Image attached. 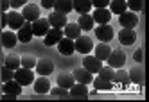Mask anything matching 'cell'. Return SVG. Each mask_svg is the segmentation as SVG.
I'll return each mask as SVG.
<instances>
[{"label": "cell", "mask_w": 149, "mask_h": 102, "mask_svg": "<svg viewBox=\"0 0 149 102\" xmlns=\"http://www.w3.org/2000/svg\"><path fill=\"white\" fill-rule=\"evenodd\" d=\"M16 83L20 86H29V84H33V81H34V74H33V70L31 68H24V66H20L15 70V77H13Z\"/></svg>", "instance_id": "cell-1"}, {"label": "cell", "mask_w": 149, "mask_h": 102, "mask_svg": "<svg viewBox=\"0 0 149 102\" xmlns=\"http://www.w3.org/2000/svg\"><path fill=\"white\" fill-rule=\"evenodd\" d=\"M74 47H76L77 52H81V54L86 56V54H90V52H92V48H93V41H92V38H90V36L81 34L79 38L74 39Z\"/></svg>", "instance_id": "cell-2"}, {"label": "cell", "mask_w": 149, "mask_h": 102, "mask_svg": "<svg viewBox=\"0 0 149 102\" xmlns=\"http://www.w3.org/2000/svg\"><path fill=\"white\" fill-rule=\"evenodd\" d=\"M106 61H108V65L111 68H122L124 63H126V52H124V50H120V48L111 50Z\"/></svg>", "instance_id": "cell-3"}, {"label": "cell", "mask_w": 149, "mask_h": 102, "mask_svg": "<svg viewBox=\"0 0 149 102\" xmlns=\"http://www.w3.org/2000/svg\"><path fill=\"white\" fill-rule=\"evenodd\" d=\"M119 23L122 25V29H135V25L138 23V16L133 11H124L122 14H119Z\"/></svg>", "instance_id": "cell-4"}, {"label": "cell", "mask_w": 149, "mask_h": 102, "mask_svg": "<svg viewBox=\"0 0 149 102\" xmlns=\"http://www.w3.org/2000/svg\"><path fill=\"white\" fill-rule=\"evenodd\" d=\"M95 36H97L102 43H108L113 38V27L108 25V23H101L99 27H95Z\"/></svg>", "instance_id": "cell-5"}, {"label": "cell", "mask_w": 149, "mask_h": 102, "mask_svg": "<svg viewBox=\"0 0 149 102\" xmlns=\"http://www.w3.org/2000/svg\"><path fill=\"white\" fill-rule=\"evenodd\" d=\"M6 16H7V25L11 29H15V30H18L25 23V18L22 16V13H18V11H9V13H6Z\"/></svg>", "instance_id": "cell-6"}, {"label": "cell", "mask_w": 149, "mask_h": 102, "mask_svg": "<svg viewBox=\"0 0 149 102\" xmlns=\"http://www.w3.org/2000/svg\"><path fill=\"white\" fill-rule=\"evenodd\" d=\"M31 23H33V36H45L47 30L50 29L47 18H36L34 22H31Z\"/></svg>", "instance_id": "cell-7"}, {"label": "cell", "mask_w": 149, "mask_h": 102, "mask_svg": "<svg viewBox=\"0 0 149 102\" xmlns=\"http://www.w3.org/2000/svg\"><path fill=\"white\" fill-rule=\"evenodd\" d=\"M101 66H102V61L97 59L95 56H88L86 54V57L83 59V68H86L90 74H97Z\"/></svg>", "instance_id": "cell-8"}, {"label": "cell", "mask_w": 149, "mask_h": 102, "mask_svg": "<svg viewBox=\"0 0 149 102\" xmlns=\"http://www.w3.org/2000/svg\"><path fill=\"white\" fill-rule=\"evenodd\" d=\"M49 25L50 27H56V29H63L68 22H67V14H63V13H58V11H52L49 14Z\"/></svg>", "instance_id": "cell-9"}, {"label": "cell", "mask_w": 149, "mask_h": 102, "mask_svg": "<svg viewBox=\"0 0 149 102\" xmlns=\"http://www.w3.org/2000/svg\"><path fill=\"white\" fill-rule=\"evenodd\" d=\"M111 83H113V84H119V86H122V88H127V86H130V75H127L126 70L115 68L113 77H111Z\"/></svg>", "instance_id": "cell-10"}, {"label": "cell", "mask_w": 149, "mask_h": 102, "mask_svg": "<svg viewBox=\"0 0 149 102\" xmlns=\"http://www.w3.org/2000/svg\"><path fill=\"white\" fill-rule=\"evenodd\" d=\"M43 38H45V45H47V47L58 45V41L63 38V30H61V29H56V27H50Z\"/></svg>", "instance_id": "cell-11"}, {"label": "cell", "mask_w": 149, "mask_h": 102, "mask_svg": "<svg viewBox=\"0 0 149 102\" xmlns=\"http://www.w3.org/2000/svg\"><path fill=\"white\" fill-rule=\"evenodd\" d=\"M16 38H18V41H22V43H29L31 39H33V23H31V22H25L22 27L18 29Z\"/></svg>", "instance_id": "cell-12"}, {"label": "cell", "mask_w": 149, "mask_h": 102, "mask_svg": "<svg viewBox=\"0 0 149 102\" xmlns=\"http://www.w3.org/2000/svg\"><path fill=\"white\" fill-rule=\"evenodd\" d=\"M74 81L76 83H81V84H90L92 83V79H93V74H90L86 68H77V70H74Z\"/></svg>", "instance_id": "cell-13"}, {"label": "cell", "mask_w": 149, "mask_h": 102, "mask_svg": "<svg viewBox=\"0 0 149 102\" xmlns=\"http://www.w3.org/2000/svg\"><path fill=\"white\" fill-rule=\"evenodd\" d=\"M22 16L25 18V22H34L36 18H40V7L36 4H25Z\"/></svg>", "instance_id": "cell-14"}, {"label": "cell", "mask_w": 149, "mask_h": 102, "mask_svg": "<svg viewBox=\"0 0 149 102\" xmlns=\"http://www.w3.org/2000/svg\"><path fill=\"white\" fill-rule=\"evenodd\" d=\"M58 50H59V54H63V56H72L74 50H76V47H74V39L61 38L58 41Z\"/></svg>", "instance_id": "cell-15"}, {"label": "cell", "mask_w": 149, "mask_h": 102, "mask_svg": "<svg viewBox=\"0 0 149 102\" xmlns=\"http://www.w3.org/2000/svg\"><path fill=\"white\" fill-rule=\"evenodd\" d=\"M92 18H93V22L99 23V25L101 23H108L110 18H111V13H110L108 7H101V9H95V11H93Z\"/></svg>", "instance_id": "cell-16"}, {"label": "cell", "mask_w": 149, "mask_h": 102, "mask_svg": "<svg viewBox=\"0 0 149 102\" xmlns=\"http://www.w3.org/2000/svg\"><path fill=\"white\" fill-rule=\"evenodd\" d=\"M36 72L40 75H49L54 72V63H52V59H40L36 61Z\"/></svg>", "instance_id": "cell-17"}, {"label": "cell", "mask_w": 149, "mask_h": 102, "mask_svg": "<svg viewBox=\"0 0 149 102\" xmlns=\"http://www.w3.org/2000/svg\"><path fill=\"white\" fill-rule=\"evenodd\" d=\"M34 83V91L36 93H49V90H50V81L47 79V75H40L36 81H33Z\"/></svg>", "instance_id": "cell-18"}, {"label": "cell", "mask_w": 149, "mask_h": 102, "mask_svg": "<svg viewBox=\"0 0 149 102\" xmlns=\"http://www.w3.org/2000/svg\"><path fill=\"white\" fill-rule=\"evenodd\" d=\"M135 39H136V32L133 29H122L119 32V41L122 45H133Z\"/></svg>", "instance_id": "cell-19"}, {"label": "cell", "mask_w": 149, "mask_h": 102, "mask_svg": "<svg viewBox=\"0 0 149 102\" xmlns=\"http://www.w3.org/2000/svg\"><path fill=\"white\" fill-rule=\"evenodd\" d=\"M4 93L6 95H15V97H18L20 93H22V86H20L15 79H11V81H6L4 83Z\"/></svg>", "instance_id": "cell-20"}, {"label": "cell", "mask_w": 149, "mask_h": 102, "mask_svg": "<svg viewBox=\"0 0 149 102\" xmlns=\"http://www.w3.org/2000/svg\"><path fill=\"white\" fill-rule=\"evenodd\" d=\"M70 91V97H88L90 93H88V88H86V84H81V83H74L70 88H68Z\"/></svg>", "instance_id": "cell-21"}, {"label": "cell", "mask_w": 149, "mask_h": 102, "mask_svg": "<svg viewBox=\"0 0 149 102\" xmlns=\"http://www.w3.org/2000/svg\"><path fill=\"white\" fill-rule=\"evenodd\" d=\"M63 36L65 38H70V39H76L81 36V27L77 23H67L63 27Z\"/></svg>", "instance_id": "cell-22"}, {"label": "cell", "mask_w": 149, "mask_h": 102, "mask_svg": "<svg viewBox=\"0 0 149 102\" xmlns=\"http://www.w3.org/2000/svg\"><path fill=\"white\" fill-rule=\"evenodd\" d=\"M72 9H76L79 14L90 13V9H92V0H72Z\"/></svg>", "instance_id": "cell-23"}, {"label": "cell", "mask_w": 149, "mask_h": 102, "mask_svg": "<svg viewBox=\"0 0 149 102\" xmlns=\"http://www.w3.org/2000/svg\"><path fill=\"white\" fill-rule=\"evenodd\" d=\"M127 75H130V83H135V84H142L144 83V68L142 66H133L130 72H127Z\"/></svg>", "instance_id": "cell-24"}, {"label": "cell", "mask_w": 149, "mask_h": 102, "mask_svg": "<svg viewBox=\"0 0 149 102\" xmlns=\"http://www.w3.org/2000/svg\"><path fill=\"white\" fill-rule=\"evenodd\" d=\"M77 25L81 27V30H92V29H93V25H95V22H93V18H92V14H90V13H84V14H81V16H79Z\"/></svg>", "instance_id": "cell-25"}, {"label": "cell", "mask_w": 149, "mask_h": 102, "mask_svg": "<svg viewBox=\"0 0 149 102\" xmlns=\"http://www.w3.org/2000/svg\"><path fill=\"white\" fill-rule=\"evenodd\" d=\"M16 43H18V38L13 30H4L2 32V45L7 47V48H13Z\"/></svg>", "instance_id": "cell-26"}, {"label": "cell", "mask_w": 149, "mask_h": 102, "mask_svg": "<svg viewBox=\"0 0 149 102\" xmlns=\"http://www.w3.org/2000/svg\"><path fill=\"white\" fill-rule=\"evenodd\" d=\"M54 11L58 13H63V14H68L72 11V0H56L54 2Z\"/></svg>", "instance_id": "cell-27"}, {"label": "cell", "mask_w": 149, "mask_h": 102, "mask_svg": "<svg viewBox=\"0 0 149 102\" xmlns=\"http://www.w3.org/2000/svg\"><path fill=\"white\" fill-rule=\"evenodd\" d=\"M124 11H127L126 0H110V13H113V14H122Z\"/></svg>", "instance_id": "cell-28"}, {"label": "cell", "mask_w": 149, "mask_h": 102, "mask_svg": "<svg viewBox=\"0 0 149 102\" xmlns=\"http://www.w3.org/2000/svg\"><path fill=\"white\" fill-rule=\"evenodd\" d=\"M110 52H111V47H110V45H106V43H102V41H101V45L95 47V57L101 59V61L108 59Z\"/></svg>", "instance_id": "cell-29"}, {"label": "cell", "mask_w": 149, "mask_h": 102, "mask_svg": "<svg viewBox=\"0 0 149 102\" xmlns=\"http://www.w3.org/2000/svg\"><path fill=\"white\" fill-rule=\"evenodd\" d=\"M92 83H93V88L99 90V91H102V90H113V83H111V81H106L102 77L92 79Z\"/></svg>", "instance_id": "cell-30"}, {"label": "cell", "mask_w": 149, "mask_h": 102, "mask_svg": "<svg viewBox=\"0 0 149 102\" xmlns=\"http://www.w3.org/2000/svg\"><path fill=\"white\" fill-rule=\"evenodd\" d=\"M76 81H74V75L72 74H59L58 75V86H61V88H65V90H68Z\"/></svg>", "instance_id": "cell-31"}, {"label": "cell", "mask_w": 149, "mask_h": 102, "mask_svg": "<svg viewBox=\"0 0 149 102\" xmlns=\"http://www.w3.org/2000/svg\"><path fill=\"white\" fill-rule=\"evenodd\" d=\"M4 66L11 68V70L20 68V56H18V54H7V56H6V65H4Z\"/></svg>", "instance_id": "cell-32"}, {"label": "cell", "mask_w": 149, "mask_h": 102, "mask_svg": "<svg viewBox=\"0 0 149 102\" xmlns=\"http://www.w3.org/2000/svg\"><path fill=\"white\" fill-rule=\"evenodd\" d=\"M20 66H24V68H31L33 70L36 66V57L34 56H31V54H25L20 57Z\"/></svg>", "instance_id": "cell-33"}, {"label": "cell", "mask_w": 149, "mask_h": 102, "mask_svg": "<svg viewBox=\"0 0 149 102\" xmlns=\"http://www.w3.org/2000/svg\"><path fill=\"white\" fill-rule=\"evenodd\" d=\"M126 6H127L130 11L138 13V11H142V9H144V0H126Z\"/></svg>", "instance_id": "cell-34"}, {"label": "cell", "mask_w": 149, "mask_h": 102, "mask_svg": "<svg viewBox=\"0 0 149 102\" xmlns=\"http://www.w3.org/2000/svg\"><path fill=\"white\" fill-rule=\"evenodd\" d=\"M113 72H115V68H111V66L108 65V66H101L97 74H99V77H102V79H106V81H111Z\"/></svg>", "instance_id": "cell-35"}, {"label": "cell", "mask_w": 149, "mask_h": 102, "mask_svg": "<svg viewBox=\"0 0 149 102\" xmlns=\"http://www.w3.org/2000/svg\"><path fill=\"white\" fill-rule=\"evenodd\" d=\"M50 93H52V97H70V93L65 90V88H61V86H58V88H52V90H49Z\"/></svg>", "instance_id": "cell-36"}, {"label": "cell", "mask_w": 149, "mask_h": 102, "mask_svg": "<svg viewBox=\"0 0 149 102\" xmlns=\"http://www.w3.org/2000/svg\"><path fill=\"white\" fill-rule=\"evenodd\" d=\"M13 77H15V70L7 68V66H4V68H2V81L6 83V81H11Z\"/></svg>", "instance_id": "cell-37"}, {"label": "cell", "mask_w": 149, "mask_h": 102, "mask_svg": "<svg viewBox=\"0 0 149 102\" xmlns=\"http://www.w3.org/2000/svg\"><path fill=\"white\" fill-rule=\"evenodd\" d=\"M92 6L95 9H101V7H108L110 6V0H92Z\"/></svg>", "instance_id": "cell-38"}, {"label": "cell", "mask_w": 149, "mask_h": 102, "mask_svg": "<svg viewBox=\"0 0 149 102\" xmlns=\"http://www.w3.org/2000/svg\"><path fill=\"white\" fill-rule=\"evenodd\" d=\"M27 2L29 0H9V6H11L13 9H18V7H24Z\"/></svg>", "instance_id": "cell-39"}, {"label": "cell", "mask_w": 149, "mask_h": 102, "mask_svg": "<svg viewBox=\"0 0 149 102\" xmlns=\"http://www.w3.org/2000/svg\"><path fill=\"white\" fill-rule=\"evenodd\" d=\"M135 61H136V63H142V61H144V48H136V52H135Z\"/></svg>", "instance_id": "cell-40"}, {"label": "cell", "mask_w": 149, "mask_h": 102, "mask_svg": "<svg viewBox=\"0 0 149 102\" xmlns=\"http://www.w3.org/2000/svg\"><path fill=\"white\" fill-rule=\"evenodd\" d=\"M9 7H11L9 6V0H0V13H6Z\"/></svg>", "instance_id": "cell-41"}, {"label": "cell", "mask_w": 149, "mask_h": 102, "mask_svg": "<svg viewBox=\"0 0 149 102\" xmlns=\"http://www.w3.org/2000/svg\"><path fill=\"white\" fill-rule=\"evenodd\" d=\"M54 2H56V0H41V7L52 9V7H54Z\"/></svg>", "instance_id": "cell-42"}]
</instances>
